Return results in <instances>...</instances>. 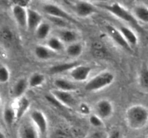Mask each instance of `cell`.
Segmentation results:
<instances>
[{"label": "cell", "mask_w": 148, "mask_h": 138, "mask_svg": "<svg viewBox=\"0 0 148 138\" xmlns=\"http://www.w3.org/2000/svg\"><path fill=\"white\" fill-rule=\"evenodd\" d=\"M125 121L132 129L139 130L148 124V108L142 104H134L126 110Z\"/></svg>", "instance_id": "cell-1"}, {"label": "cell", "mask_w": 148, "mask_h": 138, "mask_svg": "<svg viewBox=\"0 0 148 138\" xmlns=\"http://www.w3.org/2000/svg\"><path fill=\"white\" fill-rule=\"evenodd\" d=\"M103 8L106 11L111 13L112 15L115 16L117 18L123 20V21L128 22L134 25V27L140 28V25L137 20H136L134 16L133 15L132 12H130L124 7L122 4L119 2H111L109 4H104Z\"/></svg>", "instance_id": "cell-2"}, {"label": "cell", "mask_w": 148, "mask_h": 138, "mask_svg": "<svg viewBox=\"0 0 148 138\" xmlns=\"http://www.w3.org/2000/svg\"><path fill=\"white\" fill-rule=\"evenodd\" d=\"M115 76L108 70H105L98 73L90 79L85 84V89L87 91L94 92L108 87L114 82Z\"/></svg>", "instance_id": "cell-3"}, {"label": "cell", "mask_w": 148, "mask_h": 138, "mask_svg": "<svg viewBox=\"0 0 148 138\" xmlns=\"http://www.w3.org/2000/svg\"><path fill=\"white\" fill-rule=\"evenodd\" d=\"M42 9L47 17H53L63 19V20L69 22V23L77 22L76 19L74 18L69 13H68L62 7L56 4H53V3L45 4L42 7Z\"/></svg>", "instance_id": "cell-4"}, {"label": "cell", "mask_w": 148, "mask_h": 138, "mask_svg": "<svg viewBox=\"0 0 148 138\" xmlns=\"http://www.w3.org/2000/svg\"><path fill=\"white\" fill-rule=\"evenodd\" d=\"M30 118V121L33 122V124L38 131L40 137H43L44 136H46L48 132L49 125H48L47 118H46V115L43 114V112L36 109L31 112Z\"/></svg>", "instance_id": "cell-5"}, {"label": "cell", "mask_w": 148, "mask_h": 138, "mask_svg": "<svg viewBox=\"0 0 148 138\" xmlns=\"http://www.w3.org/2000/svg\"><path fill=\"white\" fill-rule=\"evenodd\" d=\"M74 10L77 15L81 18H87L97 13L96 7L90 1H78L75 2Z\"/></svg>", "instance_id": "cell-6"}, {"label": "cell", "mask_w": 148, "mask_h": 138, "mask_svg": "<svg viewBox=\"0 0 148 138\" xmlns=\"http://www.w3.org/2000/svg\"><path fill=\"white\" fill-rule=\"evenodd\" d=\"M95 114L103 120L111 117L114 113V106L109 100L106 99H101L95 106Z\"/></svg>", "instance_id": "cell-7"}, {"label": "cell", "mask_w": 148, "mask_h": 138, "mask_svg": "<svg viewBox=\"0 0 148 138\" xmlns=\"http://www.w3.org/2000/svg\"><path fill=\"white\" fill-rule=\"evenodd\" d=\"M51 95L62 106L72 107L76 103V100L72 92L64 91L54 89L51 91Z\"/></svg>", "instance_id": "cell-8"}, {"label": "cell", "mask_w": 148, "mask_h": 138, "mask_svg": "<svg viewBox=\"0 0 148 138\" xmlns=\"http://www.w3.org/2000/svg\"><path fill=\"white\" fill-rule=\"evenodd\" d=\"M12 16L19 27L27 29V9L17 3L12 8Z\"/></svg>", "instance_id": "cell-9"}, {"label": "cell", "mask_w": 148, "mask_h": 138, "mask_svg": "<svg viewBox=\"0 0 148 138\" xmlns=\"http://www.w3.org/2000/svg\"><path fill=\"white\" fill-rule=\"evenodd\" d=\"M106 29L107 33L109 35V37L119 46H120V47H122L124 50H127V51H131L132 50V48L130 47V45L125 40L124 36L122 35L119 28H116L114 26L111 25V24H108L106 27Z\"/></svg>", "instance_id": "cell-10"}, {"label": "cell", "mask_w": 148, "mask_h": 138, "mask_svg": "<svg viewBox=\"0 0 148 138\" xmlns=\"http://www.w3.org/2000/svg\"><path fill=\"white\" fill-rule=\"evenodd\" d=\"M92 68L90 66L79 64L69 71V75L75 81L84 82L88 80Z\"/></svg>", "instance_id": "cell-11"}, {"label": "cell", "mask_w": 148, "mask_h": 138, "mask_svg": "<svg viewBox=\"0 0 148 138\" xmlns=\"http://www.w3.org/2000/svg\"><path fill=\"white\" fill-rule=\"evenodd\" d=\"M20 138H41L38 131L33 122H25L20 126L18 131Z\"/></svg>", "instance_id": "cell-12"}, {"label": "cell", "mask_w": 148, "mask_h": 138, "mask_svg": "<svg viewBox=\"0 0 148 138\" xmlns=\"http://www.w3.org/2000/svg\"><path fill=\"white\" fill-rule=\"evenodd\" d=\"M41 14L33 9H27V27L30 31H36L37 27L43 22Z\"/></svg>", "instance_id": "cell-13"}, {"label": "cell", "mask_w": 148, "mask_h": 138, "mask_svg": "<svg viewBox=\"0 0 148 138\" xmlns=\"http://www.w3.org/2000/svg\"><path fill=\"white\" fill-rule=\"evenodd\" d=\"M28 87V79H26L25 78H21L18 79L13 85L11 90L12 95L15 99H20L24 96V93H25Z\"/></svg>", "instance_id": "cell-14"}, {"label": "cell", "mask_w": 148, "mask_h": 138, "mask_svg": "<svg viewBox=\"0 0 148 138\" xmlns=\"http://www.w3.org/2000/svg\"><path fill=\"white\" fill-rule=\"evenodd\" d=\"M30 101L26 96H24L17 99L15 106L14 107L17 116V121L20 120L23 117V116L30 109Z\"/></svg>", "instance_id": "cell-15"}, {"label": "cell", "mask_w": 148, "mask_h": 138, "mask_svg": "<svg viewBox=\"0 0 148 138\" xmlns=\"http://www.w3.org/2000/svg\"><path fill=\"white\" fill-rule=\"evenodd\" d=\"M119 30L121 32L122 35L124 36V39L127 42L130 47L132 48L133 47H135L137 45L139 42V39L136 33L134 30H132L130 27L125 25H121L119 27Z\"/></svg>", "instance_id": "cell-16"}, {"label": "cell", "mask_w": 148, "mask_h": 138, "mask_svg": "<svg viewBox=\"0 0 148 138\" xmlns=\"http://www.w3.org/2000/svg\"><path fill=\"white\" fill-rule=\"evenodd\" d=\"M55 89L64 91L72 92L77 90V86L75 83L68 79L63 78H58L53 80V83Z\"/></svg>", "instance_id": "cell-17"}, {"label": "cell", "mask_w": 148, "mask_h": 138, "mask_svg": "<svg viewBox=\"0 0 148 138\" xmlns=\"http://www.w3.org/2000/svg\"><path fill=\"white\" fill-rule=\"evenodd\" d=\"M34 54L36 57L38 58L39 60H47L51 58H53L56 55V53L52 51L46 45H39L35 47Z\"/></svg>", "instance_id": "cell-18"}, {"label": "cell", "mask_w": 148, "mask_h": 138, "mask_svg": "<svg viewBox=\"0 0 148 138\" xmlns=\"http://www.w3.org/2000/svg\"><path fill=\"white\" fill-rule=\"evenodd\" d=\"M79 63L77 61L74 62H65V63L56 64L49 68V73L52 74H57V73H62L66 71H70L75 67L78 66Z\"/></svg>", "instance_id": "cell-19"}, {"label": "cell", "mask_w": 148, "mask_h": 138, "mask_svg": "<svg viewBox=\"0 0 148 138\" xmlns=\"http://www.w3.org/2000/svg\"><path fill=\"white\" fill-rule=\"evenodd\" d=\"M132 14L138 22L148 24V7L144 4L136 5L132 9Z\"/></svg>", "instance_id": "cell-20"}, {"label": "cell", "mask_w": 148, "mask_h": 138, "mask_svg": "<svg viewBox=\"0 0 148 138\" xmlns=\"http://www.w3.org/2000/svg\"><path fill=\"white\" fill-rule=\"evenodd\" d=\"M57 37H59L64 43H68L69 45L77 42L78 34L75 31L68 28L60 30Z\"/></svg>", "instance_id": "cell-21"}, {"label": "cell", "mask_w": 148, "mask_h": 138, "mask_svg": "<svg viewBox=\"0 0 148 138\" xmlns=\"http://www.w3.org/2000/svg\"><path fill=\"white\" fill-rule=\"evenodd\" d=\"M51 31V26L50 23L43 21L37 27V29H36L34 32L38 39H39V40H45V39H47V37H49Z\"/></svg>", "instance_id": "cell-22"}, {"label": "cell", "mask_w": 148, "mask_h": 138, "mask_svg": "<svg viewBox=\"0 0 148 138\" xmlns=\"http://www.w3.org/2000/svg\"><path fill=\"white\" fill-rule=\"evenodd\" d=\"M46 45L54 53H58L64 48V43L59 37H51L46 40Z\"/></svg>", "instance_id": "cell-23"}, {"label": "cell", "mask_w": 148, "mask_h": 138, "mask_svg": "<svg viewBox=\"0 0 148 138\" xmlns=\"http://www.w3.org/2000/svg\"><path fill=\"white\" fill-rule=\"evenodd\" d=\"M138 83L142 89L148 92V65L144 64L141 68L138 76Z\"/></svg>", "instance_id": "cell-24"}, {"label": "cell", "mask_w": 148, "mask_h": 138, "mask_svg": "<svg viewBox=\"0 0 148 138\" xmlns=\"http://www.w3.org/2000/svg\"><path fill=\"white\" fill-rule=\"evenodd\" d=\"M65 51L69 57H77L82 55L83 52V46L80 43L75 42L72 44L68 45L65 49Z\"/></svg>", "instance_id": "cell-25"}, {"label": "cell", "mask_w": 148, "mask_h": 138, "mask_svg": "<svg viewBox=\"0 0 148 138\" xmlns=\"http://www.w3.org/2000/svg\"><path fill=\"white\" fill-rule=\"evenodd\" d=\"M46 81V76L44 74L38 72L33 73L28 79L29 87L38 88L41 86Z\"/></svg>", "instance_id": "cell-26"}, {"label": "cell", "mask_w": 148, "mask_h": 138, "mask_svg": "<svg viewBox=\"0 0 148 138\" xmlns=\"http://www.w3.org/2000/svg\"><path fill=\"white\" fill-rule=\"evenodd\" d=\"M3 119L4 122L8 126H11L14 124L15 121H17V116H16L15 109L12 106H6L3 112Z\"/></svg>", "instance_id": "cell-27"}, {"label": "cell", "mask_w": 148, "mask_h": 138, "mask_svg": "<svg viewBox=\"0 0 148 138\" xmlns=\"http://www.w3.org/2000/svg\"><path fill=\"white\" fill-rule=\"evenodd\" d=\"M48 20H49L50 22L52 24H55L57 27H60L62 30L63 29H68V27L69 25V22L66 20H63L61 18H57V17H47Z\"/></svg>", "instance_id": "cell-28"}, {"label": "cell", "mask_w": 148, "mask_h": 138, "mask_svg": "<svg viewBox=\"0 0 148 138\" xmlns=\"http://www.w3.org/2000/svg\"><path fill=\"white\" fill-rule=\"evenodd\" d=\"M10 79V71L8 68L1 64L0 66V82L1 83H6Z\"/></svg>", "instance_id": "cell-29"}, {"label": "cell", "mask_w": 148, "mask_h": 138, "mask_svg": "<svg viewBox=\"0 0 148 138\" xmlns=\"http://www.w3.org/2000/svg\"><path fill=\"white\" fill-rule=\"evenodd\" d=\"M89 122L92 126L97 128L102 127L104 125L103 120L101 117H99L98 115L95 114H92L90 116Z\"/></svg>", "instance_id": "cell-30"}, {"label": "cell", "mask_w": 148, "mask_h": 138, "mask_svg": "<svg viewBox=\"0 0 148 138\" xmlns=\"http://www.w3.org/2000/svg\"><path fill=\"white\" fill-rule=\"evenodd\" d=\"M79 112L82 114L83 115H88L90 114V108L89 105L86 103H82L79 105Z\"/></svg>", "instance_id": "cell-31"}, {"label": "cell", "mask_w": 148, "mask_h": 138, "mask_svg": "<svg viewBox=\"0 0 148 138\" xmlns=\"http://www.w3.org/2000/svg\"><path fill=\"white\" fill-rule=\"evenodd\" d=\"M53 138H71L69 134L66 132L63 131H56L54 134V137Z\"/></svg>", "instance_id": "cell-32"}, {"label": "cell", "mask_w": 148, "mask_h": 138, "mask_svg": "<svg viewBox=\"0 0 148 138\" xmlns=\"http://www.w3.org/2000/svg\"><path fill=\"white\" fill-rule=\"evenodd\" d=\"M106 138H121V135L119 131L114 130L111 132Z\"/></svg>", "instance_id": "cell-33"}, {"label": "cell", "mask_w": 148, "mask_h": 138, "mask_svg": "<svg viewBox=\"0 0 148 138\" xmlns=\"http://www.w3.org/2000/svg\"><path fill=\"white\" fill-rule=\"evenodd\" d=\"M0 138H6V135H4L3 132H1V135H0Z\"/></svg>", "instance_id": "cell-34"}, {"label": "cell", "mask_w": 148, "mask_h": 138, "mask_svg": "<svg viewBox=\"0 0 148 138\" xmlns=\"http://www.w3.org/2000/svg\"><path fill=\"white\" fill-rule=\"evenodd\" d=\"M97 134H98V133H97ZM97 134H96V135H95V136H94V137H95V138L98 137V136H97ZM98 137H99V138H101V135H98Z\"/></svg>", "instance_id": "cell-35"}, {"label": "cell", "mask_w": 148, "mask_h": 138, "mask_svg": "<svg viewBox=\"0 0 148 138\" xmlns=\"http://www.w3.org/2000/svg\"><path fill=\"white\" fill-rule=\"evenodd\" d=\"M147 138H148V137H147Z\"/></svg>", "instance_id": "cell-36"}]
</instances>
